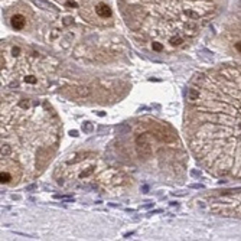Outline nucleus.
<instances>
[{
	"mask_svg": "<svg viewBox=\"0 0 241 241\" xmlns=\"http://www.w3.org/2000/svg\"><path fill=\"white\" fill-rule=\"evenodd\" d=\"M12 26L16 29V30H20V29H23L25 28V25H26V20H25V17L22 16V15H15L13 17H12Z\"/></svg>",
	"mask_w": 241,
	"mask_h": 241,
	"instance_id": "nucleus-3",
	"label": "nucleus"
},
{
	"mask_svg": "<svg viewBox=\"0 0 241 241\" xmlns=\"http://www.w3.org/2000/svg\"><path fill=\"white\" fill-rule=\"evenodd\" d=\"M0 178H2V182H9L10 181V176H9V173H6V172H2V176H0Z\"/></svg>",
	"mask_w": 241,
	"mask_h": 241,
	"instance_id": "nucleus-11",
	"label": "nucleus"
},
{
	"mask_svg": "<svg viewBox=\"0 0 241 241\" xmlns=\"http://www.w3.org/2000/svg\"><path fill=\"white\" fill-rule=\"evenodd\" d=\"M33 3L38 5L39 7H42V9H54V6L51 3L45 2V0H33Z\"/></svg>",
	"mask_w": 241,
	"mask_h": 241,
	"instance_id": "nucleus-7",
	"label": "nucleus"
},
{
	"mask_svg": "<svg viewBox=\"0 0 241 241\" xmlns=\"http://www.w3.org/2000/svg\"><path fill=\"white\" fill-rule=\"evenodd\" d=\"M25 81L29 82V84H35V82H36V78H33V77H26Z\"/></svg>",
	"mask_w": 241,
	"mask_h": 241,
	"instance_id": "nucleus-16",
	"label": "nucleus"
},
{
	"mask_svg": "<svg viewBox=\"0 0 241 241\" xmlns=\"http://www.w3.org/2000/svg\"><path fill=\"white\" fill-rule=\"evenodd\" d=\"M82 130H84V133H87V134L93 133V131H94V126H93V123H90V121L82 123Z\"/></svg>",
	"mask_w": 241,
	"mask_h": 241,
	"instance_id": "nucleus-8",
	"label": "nucleus"
},
{
	"mask_svg": "<svg viewBox=\"0 0 241 241\" xmlns=\"http://www.w3.org/2000/svg\"><path fill=\"white\" fill-rule=\"evenodd\" d=\"M12 153V149L9 144H2V158H7Z\"/></svg>",
	"mask_w": 241,
	"mask_h": 241,
	"instance_id": "nucleus-9",
	"label": "nucleus"
},
{
	"mask_svg": "<svg viewBox=\"0 0 241 241\" xmlns=\"http://www.w3.org/2000/svg\"><path fill=\"white\" fill-rule=\"evenodd\" d=\"M35 188H36V185H30V186H28V188H26V191H33Z\"/></svg>",
	"mask_w": 241,
	"mask_h": 241,
	"instance_id": "nucleus-22",
	"label": "nucleus"
},
{
	"mask_svg": "<svg viewBox=\"0 0 241 241\" xmlns=\"http://www.w3.org/2000/svg\"><path fill=\"white\" fill-rule=\"evenodd\" d=\"M153 49H155V51H158V52H160V51L163 49V46L160 45L159 42H153Z\"/></svg>",
	"mask_w": 241,
	"mask_h": 241,
	"instance_id": "nucleus-12",
	"label": "nucleus"
},
{
	"mask_svg": "<svg viewBox=\"0 0 241 241\" xmlns=\"http://www.w3.org/2000/svg\"><path fill=\"white\" fill-rule=\"evenodd\" d=\"M71 22H72V20H71V17H65V20H64V25H70Z\"/></svg>",
	"mask_w": 241,
	"mask_h": 241,
	"instance_id": "nucleus-20",
	"label": "nucleus"
},
{
	"mask_svg": "<svg viewBox=\"0 0 241 241\" xmlns=\"http://www.w3.org/2000/svg\"><path fill=\"white\" fill-rule=\"evenodd\" d=\"M136 146H137V153H139L140 158H149L152 155V147L147 142L146 134H140L136 139Z\"/></svg>",
	"mask_w": 241,
	"mask_h": 241,
	"instance_id": "nucleus-1",
	"label": "nucleus"
},
{
	"mask_svg": "<svg viewBox=\"0 0 241 241\" xmlns=\"http://www.w3.org/2000/svg\"><path fill=\"white\" fill-rule=\"evenodd\" d=\"M116 133L119 136H124V134H128L130 133V127L126 124V123H121L119 126H116Z\"/></svg>",
	"mask_w": 241,
	"mask_h": 241,
	"instance_id": "nucleus-5",
	"label": "nucleus"
},
{
	"mask_svg": "<svg viewBox=\"0 0 241 241\" xmlns=\"http://www.w3.org/2000/svg\"><path fill=\"white\" fill-rule=\"evenodd\" d=\"M186 15H188V16H191L192 19H198V17H199V16H198V13H195V12H192V10H188V12H186Z\"/></svg>",
	"mask_w": 241,
	"mask_h": 241,
	"instance_id": "nucleus-14",
	"label": "nucleus"
},
{
	"mask_svg": "<svg viewBox=\"0 0 241 241\" xmlns=\"http://www.w3.org/2000/svg\"><path fill=\"white\" fill-rule=\"evenodd\" d=\"M191 175H192V176H195V178H202L201 172H198V170H191Z\"/></svg>",
	"mask_w": 241,
	"mask_h": 241,
	"instance_id": "nucleus-15",
	"label": "nucleus"
},
{
	"mask_svg": "<svg viewBox=\"0 0 241 241\" xmlns=\"http://www.w3.org/2000/svg\"><path fill=\"white\" fill-rule=\"evenodd\" d=\"M182 42H183V40H182L181 38H172V39H170V43H172L173 46H179V45H182Z\"/></svg>",
	"mask_w": 241,
	"mask_h": 241,
	"instance_id": "nucleus-10",
	"label": "nucleus"
},
{
	"mask_svg": "<svg viewBox=\"0 0 241 241\" xmlns=\"http://www.w3.org/2000/svg\"><path fill=\"white\" fill-rule=\"evenodd\" d=\"M95 12H97V15L101 16V17H110V16H111V9L108 7L107 5H104V3H100V5L95 7Z\"/></svg>",
	"mask_w": 241,
	"mask_h": 241,
	"instance_id": "nucleus-4",
	"label": "nucleus"
},
{
	"mask_svg": "<svg viewBox=\"0 0 241 241\" xmlns=\"http://www.w3.org/2000/svg\"><path fill=\"white\" fill-rule=\"evenodd\" d=\"M70 95H72V97H88L90 90L87 88V87H72L70 90Z\"/></svg>",
	"mask_w": 241,
	"mask_h": 241,
	"instance_id": "nucleus-2",
	"label": "nucleus"
},
{
	"mask_svg": "<svg viewBox=\"0 0 241 241\" xmlns=\"http://www.w3.org/2000/svg\"><path fill=\"white\" fill-rule=\"evenodd\" d=\"M70 134H71V136H74V137H77V136H78V131H77V130H72Z\"/></svg>",
	"mask_w": 241,
	"mask_h": 241,
	"instance_id": "nucleus-21",
	"label": "nucleus"
},
{
	"mask_svg": "<svg viewBox=\"0 0 241 241\" xmlns=\"http://www.w3.org/2000/svg\"><path fill=\"white\" fill-rule=\"evenodd\" d=\"M186 97H188V100L195 101V100H198V98H199V91L196 90V88H189V90H188V93H186Z\"/></svg>",
	"mask_w": 241,
	"mask_h": 241,
	"instance_id": "nucleus-6",
	"label": "nucleus"
},
{
	"mask_svg": "<svg viewBox=\"0 0 241 241\" xmlns=\"http://www.w3.org/2000/svg\"><path fill=\"white\" fill-rule=\"evenodd\" d=\"M105 131H108L107 127H104V126H98V127H97V133H98V134H103V133H105Z\"/></svg>",
	"mask_w": 241,
	"mask_h": 241,
	"instance_id": "nucleus-13",
	"label": "nucleus"
},
{
	"mask_svg": "<svg viewBox=\"0 0 241 241\" xmlns=\"http://www.w3.org/2000/svg\"><path fill=\"white\" fill-rule=\"evenodd\" d=\"M235 49L241 54V42H237V43H235Z\"/></svg>",
	"mask_w": 241,
	"mask_h": 241,
	"instance_id": "nucleus-19",
	"label": "nucleus"
},
{
	"mask_svg": "<svg viewBox=\"0 0 241 241\" xmlns=\"http://www.w3.org/2000/svg\"><path fill=\"white\" fill-rule=\"evenodd\" d=\"M67 6L68 7H77V3L72 2V0H70V2H67Z\"/></svg>",
	"mask_w": 241,
	"mask_h": 241,
	"instance_id": "nucleus-18",
	"label": "nucleus"
},
{
	"mask_svg": "<svg viewBox=\"0 0 241 241\" xmlns=\"http://www.w3.org/2000/svg\"><path fill=\"white\" fill-rule=\"evenodd\" d=\"M191 188H195V189H204L205 186H204L202 183H193V185H191Z\"/></svg>",
	"mask_w": 241,
	"mask_h": 241,
	"instance_id": "nucleus-17",
	"label": "nucleus"
}]
</instances>
